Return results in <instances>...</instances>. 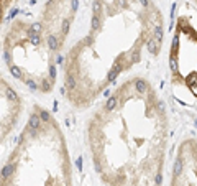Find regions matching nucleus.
I'll use <instances>...</instances> for the list:
<instances>
[{
    "label": "nucleus",
    "instance_id": "12",
    "mask_svg": "<svg viewBox=\"0 0 197 186\" xmlns=\"http://www.w3.org/2000/svg\"><path fill=\"white\" fill-rule=\"evenodd\" d=\"M99 25H100L99 15H94V17H92V30H99Z\"/></svg>",
    "mask_w": 197,
    "mask_h": 186
},
{
    "label": "nucleus",
    "instance_id": "31",
    "mask_svg": "<svg viewBox=\"0 0 197 186\" xmlns=\"http://www.w3.org/2000/svg\"><path fill=\"white\" fill-rule=\"evenodd\" d=\"M158 109H159V111H163V109H164V104H163V102H159V104H158Z\"/></svg>",
    "mask_w": 197,
    "mask_h": 186
},
{
    "label": "nucleus",
    "instance_id": "3",
    "mask_svg": "<svg viewBox=\"0 0 197 186\" xmlns=\"http://www.w3.org/2000/svg\"><path fill=\"white\" fill-rule=\"evenodd\" d=\"M39 122H41V117H38L36 114H33L31 117H30V129L39 130Z\"/></svg>",
    "mask_w": 197,
    "mask_h": 186
},
{
    "label": "nucleus",
    "instance_id": "17",
    "mask_svg": "<svg viewBox=\"0 0 197 186\" xmlns=\"http://www.w3.org/2000/svg\"><path fill=\"white\" fill-rule=\"evenodd\" d=\"M177 45H179V36H177V35H174V38H172V53L176 51Z\"/></svg>",
    "mask_w": 197,
    "mask_h": 186
},
{
    "label": "nucleus",
    "instance_id": "1",
    "mask_svg": "<svg viewBox=\"0 0 197 186\" xmlns=\"http://www.w3.org/2000/svg\"><path fill=\"white\" fill-rule=\"evenodd\" d=\"M122 59H117L115 61V64L112 66V69H110V72H109V76H107V81H110V82H113L115 81V78L118 76V72L122 71Z\"/></svg>",
    "mask_w": 197,
    "mask_h": 186
},
{
    "label": "nucleus",
    "instance_id": "6",
    "mask_svg": "<svg viewBox=\"0 0 197 186\" xmlns=\"http://www.w3.org/2000/svg\"><path fill=\"white\" fill-rule=\"evenodd\" d=\"M48 45H49V48L53 51H56L58 48H59V43H58V40H56V36H48Z\"/></svg>",
    "mask_w": 197,
    "mask_h": 186
},
{
    "label": "nucleus",
    "instance_id": "13",
    "mask_svg": "<svg viewBox=\"0 0 197 186\" xmlns=\"http://www.w3.org/2000/svg\"><path fill=\"white\" fill-rule=\"evenodd\" d=\"M66 86L69 87V89H74V87H76V81H74V78H72V76H67Z\"/></svg>",
    "mask_w": 197,
    "mask_h": 186
},
{
    "label": "nucleus",
    "instance_id": "25",
    "mask_svg": "<svg viewBox=\"0 0 197 186\" xmlns=\"http://www.w3.org/2000/svg\"><path fill=\"white\" fill-rule=\"evenodd\" d=\"M76 166H77V170H79V171L82 170V158H81V157H79L77 160H76Z\"/></svg>",
    "mask_w": 197,
    "mask_h": 186
},
{
    "label": "nucleus",
    "instance_id": "11",
    "mask_svg": "<svg viewBox=\"0 0 197 186\" xmlns=\"http://www.w3.org/2000/svg\"><path fill=\"white\" fill-rule=\"evenodd\" d=\"M10 72H12V76L17 78V79L21 78V71H20V68H17V66H10Z\"/></svg>",
    "mask_w": 197,
    "mask_h": 186
},
{
    "label": "nucleus",
    "instance_id": "24",
    "mask_svg": "<svg viewBox=\"0 0 197 186\" xmlns=\"http://www.w3.org/2000/svg\"><path fill=\"white\" fill-rule=\"evenodd\" d=\"M4 59L7 61L8 64L12 63V56H10V53H8V51H5V53H4Z\"/></svg>",
    "mask_w": 197,
    "mask_h": 186
},
{
    "label": "nucleus",
    "instance_id": "32",
    "mask_svg": "<svg viewBox=\"0 0 197 186\" xmlns=\"http://www.w3.org/2000/svg\"><path fill=\"white\" fill-rule=\"evenodd\" d=\"M56 61H58V63L61 64V63H63V56H58V58H56Z\"/></svg>",
    "mask_w": 197,
    "mask_h": 186
},
{
    "label": "nucleus",
    "instance_id": "26",
    "mask_svg": "<svg viewBox=\"0 0 197 186\" xmlns=\"http://www.w3.org/2000/svg\"><path fill=\"white\" fill-rule=\"evenodd\" d=\"M71 7H72V12H76V10H77V7H79V2H77V0H72V5H71Z\"/></svg>",
    "mask_w": 197,
    "mask_h": 186
},
{
    "label": "nucleus",
    "instance_id": "22",
    "mask_svg": "<svg viewBox=\"0 0 197 186\" xmlns=\"http://www.w3.org/2000/svg\"><path fill=\"white\" fill-rule=\"evenodd\" d=\"M31 30H33L35 33H38L39 30H41V23H33V25H31Z\"/></svg>",
    "mask_w": 197,
    "mask_h": 186
},
{
    "label": "nucleus",
    "instance_id": "4",
    "mask_svg": "<svg viewBox=\"0 0 197 186\" xmlns=\"http://www.w3.org/2000/svg\"><path fill=\"white\" fill-rule=\"evenodd\" d=\"M135 87H136V91L140 94H144V92H146V89H148L146 82L141 81V79H136V81H135Z\"/></svg>",
    "mask_w": 197,
    "mask_h": 186
},
{
    "label": "nucleus",
    "instance_id": "7",
    "mask_svg": "<svg viewBox=\"0 0 197 186\" xmlns=\"http://www.w3.org/2000/svg\"><path fill=\"white\" fill-rule=\"evenodd\" d=\"M155 40H156V43L158 45H161V41H163V26H156L155 28Z\"/></svg>",
    "mask_w": 197,
    "mask_h": 186
},
{
    "label": "nucleus",
    "instance_id": "27",
    "mask_svg": "<svg viewBox=\"0 0 197 186\" xmlns=\"http://www.w3.org/2000/svg\"><path fill=\"white\" fill-rule=\"evenodd\" d=\"M161 179H163L161 178V173H158V175H156V185H158V186L161 185Z\"/></svg>",
    "mask_w": 197,
    "mask_h": 186
},
{
    "label": "nucleus",
    "instance_id": "14",
    "mask_svg": "<svg viewBox=\"0 0 197 186\" xmlns=\"http://www.w3.org/2000/svg\"><path fill=\"white\" fill-rule=\"evenodd\" d=\"M7 97H8V99H10V100H18L17 94H15L13 91L10 89V87H7Z\"/></svg>",
    "mask_w": 197,
    "mask_h": 186
},
{
    "label": "nucleus",
    "instance_id": "20",
    "mask_svg": "<svg viewBox=\"0 0 197 186\" xmlns=\"http://www.w3.org/2000/svg\"><path fill=\"white\" fill-rule=\"evenodd\" d=\"M169 63H171V69H172V71H174V72H176V71H177V64H176V58H174V56H171V59H169Z\"/></svg>",
    "mask_w": 197,
    "mask_h": 186
},
{
    "label": "nucleus",
    "instance_id": "8",
    "mask_svg": "<svg viewBox=\"0 0 197 186\" xmlns=\"http://www.w3.org/2000/svg\"><path fill=\"white\" fill-rule=\"evenodd\" d=\"M174 173H176V175L182 173V160H181V158H177V160L174 161Z\"/></svg>",
    "mask_w": 197,
    "mask_h": 186
},
{
    "label": "nucleus",
    "instance_id": "15",
    "mask_svg": "<svg viewBox=\"0 0 197 186\" xmlns=\"http://www.w3.org/2000/svg\"><path fill=\"white\" fill-rule=\"evenodd\" d=\"M39 117H41V120H43V122L51 120V117H49V114H48L46 111H41V112H39Z\"/></svg>",
    "mask_w": 197,
    "mask_h": 186
},
{
    "label": "nucleus",
    "instance_id": "9",
    "mask_svg": "<svg viewBox=\"0 0 197 186\" xmlns=\"http://www.w3.org/2000/svg\"><path fill=\"white\" fill-rule=\"evenodd\" d=\"M115 105H117V97H110L105 104V109L107 111H112V109H115Z\"/></svg>",
    "mask_w": 197,
    "mask_h": 186
},
{
    "label": "nucleus",
    "instance_id": "5",
    "mask_svg": "<svg viewBox=\"0 0 197 186\" xmlns=\"http://www.w3.org/2000/svg\"><path fill=\"white\" fill-rule=\"evenodd\" d=\"M15 170V166L12 163H8L7 166H4V168H2V178H8V176L12 175V171H13Z\"/></svg>",
    "mask_w": 197,
    "mask_h": 186
},
{
    "label": "nucleus",
    "instance_id": "33",
    "mask_svg": "<svg viewBox=\"0 0 197 186\" xmlns=\"http://www.w3.org/2000/svg\"><path fill=\"white\" fill-rule=\"evenodd\" d=\"M140 2H141V5H144V7L148 5V0H140Z\"/></svg>",
    "mask_w": 197,
    "mask_h": 186
},
{
    "label": "nucleus",
    "instance_id": "2",
    "mask_svg": "<svg viewBox=\"0 0 197 186\" xmlns=\"http://www.w3.org/2000/svg\"><path fill=\"white\" fill-rule=\"evenodd\" d=\"M159 46H161V45L156 43L155 38L148 40V50H150V53H151V54H158L159 53Z\"/></svg>",
    "mask_w": 197,
    "mask_h": 186
},
{
    "label": "nucleus",
    "instance_id": "10",
    "mask_svg": "<svg viewBox=\"0 0 197 186\" xmlns=\"http://www.w3.org/2000/svg\"><path fill=\"white\" fill-rule=\"evenodd\" d=\"M30 41H31L33 45H38L39 43V36H38V33H35L33 30H30Z\"/></svg>",
    "mask_w": 197,
    "mask_h": 186
},
{
    "label": "nucleus",
    "instance_id": "21",
    "mask_svg": "<svg viewBox=\"0 0 197 186\" xmlns=\"http://www.w3.org/2000/svg\"><path fill=\"white\" fill-rule=\"evenodd\" d=\"M94 15H99V10H100V2H99V0H95L94 2Z\"/></svg>",
    "mask_w": 197,
    "mask_h": 186
},
{
    "label": "nucleus",
    "instance_id": "19",
    "mask_svg": "<svg viewBox=\"0 0 197 186\" xmlns=\"http://www.w3.org/2000/svg\"><path fill=\"white\" fill-rule=\"evenodd\" d=\"M51 82H53V81H46V79H45V81L41 82L43 91H49V87H51Z\"/></svg>",
    "mask_w": 197,
    "mask_h": 186
},
{
    "label": "nucleus",
    "instance_id": "28",
    "mask_svg": "<svg viewBox=\"0 0 197 186\" xmlns=\"http://www.w3.org/2000/svg\"><path fill=\"white\" fill-rule=\"evenodd\" d=\"M95 170H97L99 173L102 171V166H100V163H99V161H95Z\"/></svg>",
    "mask_w": 197,
    "mask_h": 186
},
{
    "label": "nucleus",
    "instance_id": "34",
    "mask_svg": "<svg viewBox=\"0 0 197 186\" xmlns=\"http://www.w3.org/2000/svg\"><path fill=\"white\" fill-rule=\"evenodd\" d=\"M196 127H197V120H196Z\"/></svg>",
    "mask_w": 197,
    "mask_h": 186
},
{
    "label": "nucleus",
    "instance_id": "29",
    "mask_svg": "<svg viewBox=\"0 0 197 186\" xmlns=\"http://www.w3.org/2000/svg\"><path fill=\"white\" fill-rule=\"evenodd\" d=\"M17 13H18V8H15V10H12V13L8 15V18H13V17H15V15H17Z\"/></svg>",
    "mask_w": 197,
    "mask_h": 186
},
{
    "label": "nucleus",
    "instance_id": "16",
    "mask_svg": "<svg viewBox=\"0 0 197 186\" xmlns=\"http://www.w3.org/2000/svg\"><path fill=\"white\" fill-rule=\"evenodd\" d=\"M26 84H28V87H30V89H33V91L38 89V84H36L33 79H26Z\"/></svg>",
    "mask_w": 197,
    "mask_h": 186
},
{
    "label": "nucleus",
    "instance_id": "23",
    "mask_svg": "<svg viewBox=\"0 0 197 186\" xmlns=\"http://www.w3.org/2000/svg\"><path fill=\"white\" fill-rule=\"evenodd\" d=\"M67 30H69V20H64L63 22V31L67 33Z\"/></svg>",
    "mask_w": 197,
    "mask_h": 186
},
{
    "label": "nucleus",
    "instance_id": "30",
    "mask_svg": "<svg viewBox=\"0 0 197 186\" xmlns=\"http://www.w3.org/2000/svg\"><path fill=\"white\" fill-rule=\"evenodd\" d=\"M190 89H192V92L197 96V86H190Z\"/></svg>",
    "mask_w": 197,
    "mask_h": 186
},
{
    "label": "nucleus",
    "instance_id": "18",
    "mask_svg": "<svg viewBox=\"0 0 197 186\" xmlns=\"http://www.w3.org/2000/svg\"><path fill=\"white\" fill-rule=\"evenodd\" d=\"M49 78H51V81L56 79V68L54 66H49Z\"/></svg>",
    "mask_w": 197,
    "mask_h": 186
}]
</instances>
